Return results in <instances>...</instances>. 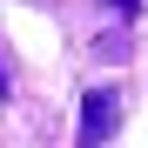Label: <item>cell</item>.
<instances>
[{"instance_id":"6da1fadb","label":"cell","mask_w":148,"mask_h":148,"mask_svg":"<svg viewBox=\"0 0 148 148\" xmlns=\"http://www.w3.org/2000/svg\"><path fill=\"white\" fill-rule=\"evenodd\" d=\"M114 128H121V94H114V88H88V94H81V141L101 148Z\"/></svg>"},{"instance_id":"7a4b0ae2","label":"cell","mask_w":148,"mask_h":148,"mask_svg":"<svg viewBox=\"0 0 148 148\" xmlns=\"http://www.w3.org/2000/svg\"><path fill=\"white\" fill-rule=\"evenodd\" d=\"M108 7H114V14H135V7H141V0H108Z\"/></svg>"},{"instance_id":"3957f363","label":"cell","mask_w":148,"mask_h":148,"mask_svg":"<svg viewBox=\"0 0 148 148\" xmlns=\"http://www.w3.org/2000/svg\"><path fill=\"white\" fill-rule=\"evenodd\" d=\"M7 88H14V74H7V61H0V94H7Z\"/></svg>"}]
</instances>
